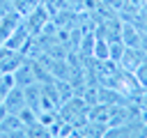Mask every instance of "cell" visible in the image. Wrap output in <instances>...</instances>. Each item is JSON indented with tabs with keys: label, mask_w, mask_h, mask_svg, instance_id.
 <instances>
[{
	"label": "cell",
	"mask_w": 147,
	"mask_h": 138,
	"mask_svg": "<svg viewBox=\"0 0 147 138\" xmlns=\"http://www.w3.org/2000/svg\"><path fill=\"white\" fill-rule=\"evenodd\" d=\"M0 136H25V124L18 115L7 113L0 120Z\"/></svg>",
	"instance_id": "7"
},
{
	"label": "cell",
	"mask_w": 147,
	"mask_h": 138,
	"mask_svg": "<svg viewBox=\"0 0 147 138\" xmlns=\"http://www.w3.org/2000/svg\"><path fill=\"white\" fill-rule=\"evenodd\" d=\"M140 48L145 51V55H147V34L142 32V39H140Z\"/></svg>",
	"instance_id": "15"
},
{
	"label": "cell",
	"mask_w": 147,
	"mask_h": 138,
	"mask_svg": "<svg viewBox=\"0 0 147 138\" xmlns=\"http://www.w3.org/2000/svg\"><path fill=\"white\" fill-rule=\"evenodd\" d=\"M145 57H147V55H145V51H142V48H133V46H126L117 64H119V67H122L124 71L133 74V71H136V69L140 67V62H142Z\"/></svg>",
	"instance_id": "5"
},
{
	"label": "cell",
	"mask_w": 147,
	"mask_h": 138,
	"mask_svg": "<svg viewBox=\"0 0 147 138\" xmlns=\"http://www.w3.org/2000/svg\"><path fill=\"white\" fill-rule=\"evenodd\" d=\"M133 76H136V80H138V85L142 87V90H147V57L140 62V67L133 71Z\"/></svg>",
	"instance_id": "12"
},
{
	"label": "cell",
	"mask_w": 147,
	"mask_h": 138,
	"mask_svg": "<svg viewBox=\"0 0 147 138\" xmlns=\"http://www.w3.org/2000/svg\"><path fill=\"white\" fill-rule=\"evenodd\" d=\"M92 57L94 60H110V44L103 37H94V48H92Z\"/></svg>",
	"instance_id": "10"
},
{
	"label": "cell",
	"mask_w": 147,
	"mask_h": 138,
	"mask_svg": "<svg viewBox=\"0 0 147 138\" xmlns=\"http://www.w3.org/2000/svg\"><path fill=\"white\" fill-rule=\"evenodd\" d=\"M108 44H110V60L117 64L119 57H122V53H124V48H126V44H124L122 39H117V41H108Z\"/></svg>",
	"instance_id": "11"
},
{
	"label": "cell",
	"mask_w": 147,
	"mask_h": 138,
	"mask_svg": "<svg viewBox=\"0 0 147 138\" xmlns=\"http://www.w3.org/2000/svg\"><path fill=\"white\" fill-rule=\"evenodd\" d=\"M30 41H32V32H30V28L25 25V21H21V23L11 30V34L7 37L5 46H9V48H14V51L25 53V48L30 46Z\"/></svg>",
	"instance_id": "2"
},
{
	"label": "cell",
	"mask_w": 147,
	"mask_h": 138,
	"mask_svg": "<svg viewBox=\"0 0 147 138\" xmlns=\"http://www.w3.org/2000/svg\"><path fill=\"white\" fill-rule=\"evenodd\" d=\"M25 62V53L14 51L9 46H0V74H14Z\"/></svg>",
	"instance_id": "3"
},
{
	"label": "cell",
	"mask_w": 147,
	"mask_h": 138,
	"mask_svg": "<svg viewBox=\"0 0 147 138\" xmlns=\"http://www.w3.org/2000/svg\"><path fill=\"white\" fill-rule=\"evenodd\" d=\"M14 80L18 87H28L32 83H39L37 80V74H34V67H32V60H25L16 71H14Z\"/></svg>",
	"instance_id": "8"
},
{
	"label": "cell",
	"mask_w": 147,
	"mask_h": 138,
	"mask_svg": "<svg viewBox=\"0 0 147 138\" xmlns=\"http://www.w3.org/2000/svg\"><path fill=\"white\" fill-rule=\"evenodd\" d=\"M140 136H147V122H145V126H142V133Z\"/></svg>",
	"instance_id": "16"
},
{
	"label": "cell",
	"mask_w": 147,
	"mask_h": 138,
	"mask_svg": "<svg viewBox=\"0 0 147 138\" xmlns=\"http://www.w3.org/2000/svg\"><path fill=\"white\" fill-rule=\"evenodd\" d=\"M48 18H51V14L46 12V7H44V5H39V7H34V9L28 14L25 25L30 28V32H32V34H39V32L44 30V25L48 23Z\"/></svg>",
	"instance_id": "6"
},
{
	"label": "cell",
	"mask_w": 147,
	"mask_h": 138,
	"mask_svg": "<svg viewBox=\"0 0 147 138\" xmlns=\"http://www.w3.org/2000/svg\"><path fill=\"white\" fill-rule=\"evenodd\" d=\"M119 37L126 46H133V48H140V39H142V32L131 23V21H124L122 18V30H119Z\"/></svg>",
	"instance_id": "9"
},
{
	"label": "cell",
	"mask_w": 147,
	"mask_h": 138,
	"mask_svg": "<svg viewBox=\"0 0 147 138\" xmlns=\"http://www.w3.org/2000/svg\"><path fill=\"white\" fill-rule=\"evenodd\" d=\"M57 113H60V117H62L67 124H71L74 129H80V126H85V124L90 122V103H87L80 94H71L69 99H64V101L60 103Z\"/></svg>",
	"instance_id": "1"
},
{
	"label": "cell",
	"mask_w": 147,
	"mask_h": 138,
	"mask_svg": "<svg viewBox=\"0 0 147 138\" xmlns=\"http://www.w3.org/2000/svg\"><path fill=\"white\" fill-rule=\"evenodd\" d=\"M2 106H5L7 113H11V115H21V110L28 106V103H25V92H23V87L14 85V87L7 92V97L2 99Z\"/></svg>",
	"instance_id": "4"
},
{
	"label": "cell",
	"mask_w": 147,
	"mask_h": 138,
	"mask_svg": "<svg viewBox=\"0 0 147 138\" xmlns=\"http://www.w3.org/2000/svg\"><path fill=\"white\" fill-rule=\"evenodd\" d=\"M138 108H140V115H142V120L147 122V90L140 94V99H138Z\"/></svg>",
	"instance_id": "14"
},
{
	"label": "cell",
	"mask_w": 147,
	"mask_h": 138,
	"mask_svg": "<svg viewBox=\"0 0 147 138\" xmlns=\"http://www.w3.org/2000/svg\"><path fill=\"white\" fill-rule=\"evenodd\" d=\"M92 48H94V34L85 32V34H83V44L78 46V51H80L83 55H92Z\"/></svg>",
	"instance_id": "13"
}]
</instances>
